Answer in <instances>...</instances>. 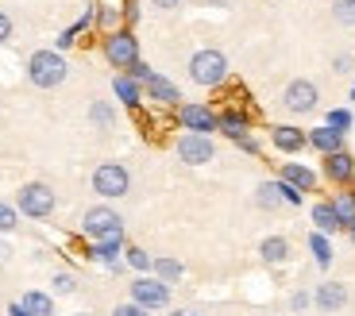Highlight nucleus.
<instances>
[{
	"instance_id": "obj_36",
	"label": "nucleus",
	"mask_w": 355,
	"mask_h": 316,
	"mask_svg": "<svg viewBox=\"0 0 355 316\" xmlns=\"http://www.w3.org/2000/svg\"><path fill=\"white\" fill-rule=\"evenodd\" d=\"M232 143H236V147H240L243 150V155H251V158H259V155H263V147H259V139H255V135H240V139H232Z\"/></svg>"
},
{
	"instance_id": "obj_9",
	"label": "nucleus",
	"mask_w": 355,
	"mask_h": 316,
	"mask_svg": "<svg viewBox=\"0 0 355 316\" xmlns=\"http://www.w3.org/2000/svg\"><path fill=\"white\" fill-rule=\"evenodd\" d=\"M178 158L186 162V166H205V162H213L216 158V143L213 135H197V132H182L174 143Z\"/></svg>"
},
{
	"instance_id": "obj_37",
	"label": "nucleus",
	"mask_w": 355,
	"mask_h": 316,
	"mask_svg": "<svg viewBox=\"0 0 355 316\" xmlns=\"http://www.w3.org/2000/svg\"><path fill=\"white\" fill-rule=\"evenodd\" d=\"M309 305H313V293H305V290H293L290 293V308H293V313H305Z\"/></svg>"
},
{
	"instance_id": "obj_6",
	"label": "nucleus",
	"mask_w": 355,
	"mask_h": 316,
	"mask_svg": "<svg viewBox=\"0 0 355 316\" xmlns=\"http://www.w3.org/2000/svg\"><path fill=\"white\" fill-rule=\"evenodd\" d=\"M170 293H174V286H166L162 278H155V274H135L132 286H128V301H135V305H143L147 313H159V308H170Z\"/></svg>"
},
{
	"instance_id": "obj_24",
	"label": "nucleus",
	"mask_w": 355,
	"mask_h": 316,
	"mask_svg": "<svg viewBox=\"0 0 355 316\" xmlns=\"http://www.w3.org/2000/svg\"><path fill=\"white\" fill-rule=\"evenodd\" d=\"M19 305L27 308V316H54V297L43 290H27L24 297H19Z\"/></svg>"
},
{
	"instance_id": "obj_12",
	"label": "nucleus",
	"mask_w": 355,
	"mask_h": 316,
	"mask_svg": "<svg viewBox=\"0 0 355 316\" xmlns=\"http://www.w3.org/2000/svg\"><path fill=\"white\" fill-rule=\"evenodd\" d=\"M124 247H128V239H105V243H89V263H97V266H105V270H112V274H120L124 270Z\"/></svg>"
},
{
	"instance_id": "obj_31",
	"label": "nucleus",
	"mask_w": 355,
	"mask_h": 316,
	"mask_svg": "<svg viewBox=\"0 0 355 316\" xmlns=\"http://www.w3.org/2000/svg\"><path fill=\"white\" fill-rule=\"evenodd\" d=\"M324 123H329V128H336L340 135H347L355 128V116H352V108H332V112L324 116Z\"/></svg>"
},
{
	"instance_id": "obj_44",
	"label": "nucleus",
	"mask_w": 355,
	"mask_h": 316,
	"mask_svg": "<svg viewBox=\"0 0 355 316\" xmlns=\"http://www.w3.org/2000/svg\"><path fill=\"white\" fill-rule=\"evenodd\" d=\"M8 316H27V308L19 305V301H12V305H8Z\"/></svg>"
},
{
	"instance_id": "obj_42",
	"label": "nucleus",
	"mask_w": 355,
	"mask_h": 316,
	"mask_svg": "<svg viewBox=\"0 0 355 316\" xmlns=\"http://www.w3.org/2000/svg\"><path fill=\"white\" fill-rule=\"evenodd\" d=\"M186 0H151V8H159V12H174V8H182Z\"/></svg>"
},
{
	"instance_id": "obj_8",
	"label": "nucleus",
	"mask_w": 355,
	"mask_h": 316,
	"mask_svg": "<svg viewBox=\"0 0 355 316\" xmlns=\"http://www.w3.org/2000/svg\"><path fill=\"white\" fill-rule=\"evenodd\" d=\"M182 132H197V135H213L216 132V108L205 105V100H182L174 108Z\"/></svg>"
},
{
	"instance_id": "obj_7",
	"label": "nucleus",
	"mask_w": 355,
	"mask_h": 316,
	"mask_svg": "<svg viewBox=\"0 0 355 316\" xmlns=\"http://www.w3.org/2000/svg\"><path fill=\"white\" fill-rule=\"evenodd\" d=\"M128 189H132V174H128L124 162H101L93 170V193H101L105 201L128 197Z\"/></svg>"
},
{
	"instance_id": "obj_15",
	"label": "nucleus",
	"mask_w": 355,
	"mask_h": 316,
	"mask_svg": "<svg viewBox=\"0 0 355 316\" xmlns=\"http://www.w3.org/2000/svg\"><path fill=\"white\" fill-rule=\"evenodd\" d=\"M313 305L320 313H340V308H347V286L344 281H320L317 290H313Z\"/></svg>"
},
{
	"instance_id": "obj_5",
	"label": "nucleus",
	"mask_w": 355,
	"mask_h": 316,
	"mask_svg": "<svg viewBox=\"0 0 355 316\" xmlns=\"http://www.w3.org/2000/svg\"><path fill=\"white\" fill-rule=\"evenodd\" d=\"M12 204H16L19 216H27V220H46L58 209V193H54L46 182H24L16 189V201Z\"/></svg>"
},
{
	"instance_id": "obj_19",
	"label": "nucleus",
	"mask_w": 355,
	"mask_h": 316,
	"mask_svg": "<svg viewBox=\"0 0 355 316\" xmlns=\"http://www.w3.org/2000/svg\"><path fill=\"white\" fill-rule=\"evenodd\" d=\"M309 147L317 150L320 158L336 155V150H347V135H340L336 128H329V123H320V128H313V132H309Z\"/></svg>"
},
{
	"instance_id": "obj_25",
	"label": "nucleus",
	"mask_w": 355,
	"mask_h": 316,
	"mask_svg": "<svg viewBox=\"0 0 355 316\" xmlns=\"http://www.w3.org/2000/svg\"><path fill=\"white\" fill-rule=\"evenodd\" d=\"M151 274H155V278H162L166 286H174V281H182V278H186V266L178 263V258H170V255H155Z\"/></svg>"
},
{
	"instance_id": "obj_20",
	"label": "nucleus",
	"mask_w": 355,
	"mask_h": 316,
	"mask_svg": "<svg viewBox=\"0 0 355 316\" xmlns=\"http://www.w3.org/2000/svg\"><path fill=\"white\" fill-rule=\"evenodd\" d=\"M112 97L120 100L124 108L139 112V108H143V85L135 78H128V73H116V78H112Z\"/></svg>"
},
{
	"instance_id": "obj_38",
	"label": "nucleus",
	"mask_w": 355,
	"mask_h": 316,
	"mask_svg": "<svg viewBox=\"0 0 355 316\" xmlns=\"http://www.w3.org/2000/svg\"><path fill=\"white\" fill-rule=\"evenodd\" d=\"M112 316H151L143 305H135V301H124V305H116L112 308Z\"/></svg>"
},
{
	"instance_id": "obj_14",
	"label": "nucleus",
	"mask_w": 355,
	"mask_h": 316,
	"mask_svg": "<svg viewBox=\"0 0 355 316\" xmlns=\"http://www.w3.org/2000/svg\"><path fill=\"white\" fill-rule=\"evenodd\" d=\"M270 143H275V150H282V155H297V150L309 147V132L297 128V123H275V128H270Z\"/></svg>"
},
{
	"instance_id": "obj_32",
	"label": "nucleus",
	"mask_w": 355,
	"mask_h": 316,
	"mask_svg": "<svg viewBox=\"0 0 355 316\" xmlns=\"http://www.w3.org/2000/svg\"><path fill=\"white\" fill-rule=\"evenodd\" d=\"M51 290L58 293V297H70V293H78V274H70V270H58L51 278Z\"/></svg>"
},
{
	"instance_id": "obj_21",
	"label": "nucleus",
	"mask_w": 355,
	"mask_h": 316,
	"mask_svg": "<svg viewBox=\"0 0 355 316\" xmlns=\"http://www.w3.org/2000/svg\"><path fill=\"white\" fill-rule=\"evenodd\" d=\"M286 193H290V185H286L282 177H275V182H259L255 204H259L263 212H275L278 204H286Z\"/></svg>"
},
{
	"instance_id": "obj_39",
	"label": "nucleus",
	"mask_w": 355,
	"mask_h": 316,
	"mask_svg": "<svg viewBox=\"0 0 355 316\" xmlns=\"http://www.w3.org/2000/svg\"><path fill=\"white\" fill-rule=\"evenodd\" d=\"M151 73H155V70H151V66H147V62L139 58V62H135V66H132V70H128V78H135V81H139V85H143V81L151 78Z\"/></svg>"
},
{
	"instance_id": "obj_30",
	"label": "nucleus",
	"mask_w": 355,
	"mask_h": 316,
	"mask_svg": "<svg viewBox=\"0 0 355 316\" xmlns=\"http://www.w3.org/2000/svg\"><path fill=\"white\" fill-rule=\"evenodd\" d=\"M124 266H132L135 274H151V266H155V255H147L143 247L128 243V247H124Z\"/></svg>"
},
{
	"instance_id": "obj_35",
	"label": "nucleus",
	"mask_w": 355,
	"mask_h": 316,
	"mask_svg": "<svg viewBox=\"0 0 355 316\" xmlns=\"http://www.w3.org/2000/svg\"><path fill=\"white\" fill-rule=\"evenodd\" d=\"M120 12H124V27H135V24H139V16H143L139 0H124V4H120Z\"/></svg>"
},
{
	"instance_id": "obj_40",
	"label": "nucleus",
	"mask_w": 355,
	"mask_h": 316,
	"mask_svg": "<svg viewBox=\"0 0 355 316\" xmlns=\"http://www.w3.org/2000/svg\"><path fill=\"white\" fill-rule=\"evenodd\" d=\"M332 70H336V73H355L352 54H336V58H332Z\"/></svg>"
},
{
	"instance_id": "obj_48",
	"label": "nucleus",
	"mask_w": 355,
	"mask_h": 316,
	"mask_svg": "<svg viewBox=\"0 0 355 316\" xmlns=\"http://www.w3.org/2000/svg\"><path fill=\"white\" fill-rule=\"evenodd\" d=\"M352 100H355V85H352Z\"/></svg>"
},
{
	"instance_id": "obj_47",
	"label": "nucleus",
	"mask_w": 355,
	"mask_h": 316,
	"mask_svg": "<svg viewBox=\"0 0 355 316\" xmlns=\"http://www.w3.org/2000/svg\"><path fill=\"white\" fill-rule=\"evenodd\" d=\"M73 316H89V313H73Z\"/></svg>"
},
{
	"instance_id": "obj_4",
	"label": "nucleus",
	"mask_w": 355,
	"mask_h": 316,
	"mask_svg": "<svg viewBox=\"0 0 355 316\" xmlns=\"http://www.w3.org/2000/svg\"><path fill=\"white\" fill-rule=\"evenodd\" d=\"M101 54H105V62L112 66V70L128 73L135 62H139V39H135L132 27L108 31V35H101Z\"/></svg>"
},
{
	"instance_id": "obj_41",
	"label": "nucleus",
	"mask_w": 355,
	"mask_h": 316,
	"mask_svg": "<svg viewBox=\"0 0 355 316\" xmlns=\"http://www.w3.org/2000/svg\"><path fill=\"white\" fill-rule=\"evenodd\" d=\"M8 39H12V16L0 8V43H8Z\"/></svg>"
},
{
	"instance_id": "obj_45",
	"label": "nucleus",
	"mask_w": 355,
	"mask_h": 316,
	"mask_svg": "<svg viewBox=\"0 0 355 316\" xmlns=\"http://www.w3.org/2000/svg\"><path fill=\"white\" fill-rule=\"evenodd\" d=\"M209 8H224V4H232V0H205Z\"/></svg>"
},
{
	"instance_id": "obj_23",
	"label": "nucleus",
	"mask_w": 355,
	"mask_h": 316,
	"mask_svg": "<svg viewBox=\"0 0 355 316\" xmlns=\"http://www.w3.org/2000/svg\"><path fill=\"white\" fill-rule=\"evenodd\" d=\"M259 258H263L266 266H282L286 258H290V239L286 236H266L263 243H259Z\"/></svg>"
},
{
	"instance_id": "obj_46",
	"label": "nucleus",
	"mask_w": 355,
	"mask_h": 316,
	"mask_svg": "<svg viewBox=\"0 0 355 316\" xmlns=\"http://www.w3.org/2000/svg\"><path fill=\"white\" fill-rule=\"evenodd\" d=\"M344 231H347V239H352V247H355V220H352V224H347Z\"/></svg>"
},
{
	"instance_id": "obj_22",
	"label": "nucleus",
	"mask_w": 355,
	"mask_h": 316,
	"mask_svg": "<svg viewBox=\"0 0 355 316\" xmlns=\"http://www.w3.org/2000/svg\"><path fill=\"white\" fill-rule=\"evenodd\" d=\"M309 216H313V231H324V236H336V231H344V224H340L332 201H317Z\"/></svg>"
},
{
	"instance_id": "obj_29",
	"label": "nucleus",
	"mask_w": 355,
	"mask_h": 316,
	"mask_svg": "<svg viewBox=\"0 0 355 316\" xmlns=\"http://www.w3.org/2000/svg\"><path fill=\"white\" fill-rule=\"evenodd\" d=\"M93 27H97L101 35L120 31V27H124V12L116 8V4H97V19H93Z\"/></svg>"
},
{
	"instance_id": "obj_16",
	"label": "nucleus",
	"mask_w": 355,
	"mask_h": 316,
	"mask_svg": "<svg viewBox=\"0 0 355 316\" xmlns=\"http://www.w3.org/2000/svg\"><path fill=\"white\" fill-rule=\"evenodd\" d=\"M216 132L228 135V139H240L251 132V112L248 108H220L216 112Z\"/></svg>"
},
{
	"instance_id": "obj_10",
	"label": "nucleus",
	"mask_w": 355,
	"mask_h": 316,
	"mask_svg": "<svg viewBox=\"0 0 355 316\" xmlns=\"http://www.w3.org/2000/svg\"><path fill=\"white\" fill-rule=\"evenodd\" d=\"M317 100H320V89L313 85V81H305V78L290 81V85L282 89V108L293 112V116H309L313 108H317Z\"/></svg>"
},
{
	"instance_id": "obj_3",
	"label": "nucleus",
	"mask_w": 355,
	"mask_h": 316,
	"mask_svg": "<svg viewBox=\"0 0 355 316\" xmlns=\"http://www.w3.org/2000/svg\"><path fill=\"white\" fill-rule=\"evenodd\" d=\"M81 236L89 243H105V239H124V216L112 204H93L81 216Z\"/></svg>"
},
{
	"instance_id": "obj_26",
	"label": "nucleus",
	"mask_w": 355,
	"mask_h": 316,
	"mask_svg": "<svg viewBox=\"0 0 355 316\" xmlns=\"http://www.w3.org/2000/svg\"><path fill=\"white\" fill-rule=\"evenodd\" d=\"M89 123H93L97 132H112V128H116L112 100H93V105H89Z\"/></svg>"
},
{
	"instance_id": "obj_17",
	"label": "nucleus",
	"mask_w": 355,
	"mask_h": 316,
	"mask_svg": "<svg viewBox=\"0 0 355 316\" xmlns=\"http://www.w3.org/2000/svg\"><path fill=\"white\" fill-rule=\"evenodd\" d=\"M278 177H282L286 185H293L297 193H313V189L320 185V177L313 174L305 162H282V166H278Z\"/></svg>"
},
{
	"instance_id": "obj_11",
	"label": "nucleus",
	"mask_w": 355,
	"mask_h": 316,
	"mask_svg": "<svg viewBox=\"0 0 355 316\" xmlns=\"http://www.w3.org/2000/svg\"><path fill=\"white\" fill-rule=\"evenodd\" d=\"M320 174L329 177L336 189H347V185H355V155H352V150L324 155V158H320Z\"/></svg>"
},
{
	"instance_id": "obj_27",
	"label": "nucleus",
	"mask_w": 355,
	"mask_h": 316,
	"mask_svg": "<svg viewBox=\"0 0 355 316\" xmlns=\"http://www.w3.org/2000/svg\"><path fill=\"white\" fill-rule=\"evenodd\" d=\"M332 201V209H336V216H340V224H352L355 220V185H347V189H336V193L329 197Z\"/></svg>"
},
{
	"instance_id": "obj_1",
	"label": "nucleus",
	"mask_w": 355,
	"mask_h": 316,
	"mask_svg": "<svg viewBox=\"0 0 355 316\" xmlns=\"http://www.w3.org/2000/svg\"><path fill=\"white\" fill-rule=\"evenodd\" d=\"M66 78H70V62H66V54H58L54 46H46V51H31V58H27V81H31L35 89H58Z\"/></svg>"
},
{
	"instance_id": "obj_43",
	"label": "nucleus",
	"mask_w": 355,
	"mask_h": 316,
	"mask_svg": "<svg viewBox=\"0 0 355 316\" xmlns=\"http://www.w3.org/2000/svg\"><path fill=\"white\" fill-rule=\"evenodd\" d=\"M166 316H197V308H166Z\"/></svg>"
},
{
	"instance_id": "obj_34",
	"label": "nucleus",
	"mask_w": 355,
	"mask_h": 316,
	"mask_svg": "<svg viewBox=\"0 0 355 316\" xmlns=\"http://www.w3.org/2000/svg\"><path fill=\"white\" fill-rule=\"evenodd\" d=\"M332 19L340 27H355V0H332Z\"/></svg>"
},
{
	"instance_id": "obj_33",
	"label": "nucleus",
	"mask_w": 355,
	"mask_h": 316,
	"mask_svg": "<svg viewBox=\"0 0 355 316\" xmlns=\"http://www.w3.org/2000/svg\"><path fill=\"white\" fill-rule=\"evenodd\" d=\"M19 228V209L12 201H0V236H12Z\"/></svg>"
},
{
	"instance_id": "obj_18",
	"label": "nucleus",
	"mask_w": 355,
	"mask_h": 316,
	"mask_svg": "<svg viewBox=\"0 0 355 316\" xmlns=\"http://www.w3.org/2000/svg\"><path fill=\"white\" fill-rule=\"evenodd\" d=\"M93 19H97V4H89V8H85V12H81V16H78V19H73V24H70V27H66L62 35L54 39V51H58V54H66V51H73V43H78V39H81V35H85L89 27H93Z\"/></svg>"
},
{
	"instance_id": "obj_28",
	"label": "nucleus",
	"mask_w": 355,
	"mask_h": 316,
	"mask_svg": "<svg viewBox=\"0 0 355 316\" xmlns=\"http://www.w3.org/2000/svg\"><path fill=\"white\" fill-rule=\"evenodd\" d=\"M309 255H313V263L320 266V270H329L332 266V243H329V236L324 231H309Z\"/></svg>"
},
{
	"instance_id": "obj_2",
	"label": "nucleus",
	"mask_w": 355,
	"mask_h": 316,
	"mask_svg": "<svg viewBox=\"0 0 355 316\" xmlns=\"http://www.w3.org/2000/svg\"><path fill=\"white\" fill-rule=\"evenodd\" d=\"M232 70H228V54L216 51V46H205V51H197L193 58H189V81L201 89H220L228 85Z\"/></svg>"
},
{
	"instance_id": "obj_13",
	"label": "nucleus",
	"mask_w": 355,
	"mask_h": 316,
	"mask_svg": "<svg viewBox=\"0 0 355 316\" xmlns=\"http://www.w3.org/2000/svg\"><path fill=\"white\" fill-rule=\"evenodd\" d=\"M143 100H155L162 108H178L182 105V89L170 78H162V73H151V78L143 81Z\"/></svg>"
}]
</instances>
